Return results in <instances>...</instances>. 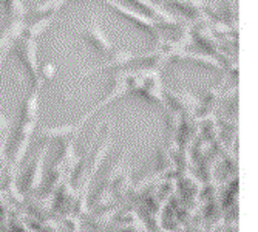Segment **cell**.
I'll list each match as a JSON object with an SVG mask.
<instances>
[{
	"mask_svg": "<svg viewBox=\"0 0 258 232\" xmlns=\"http://www.w3.org/2000/svg\"><path fill=\"white\" fill-rule=\"evenodd\" d=\"M5 53H2V51H0V67H2V64H4V61H5Z\"/></svg>",
	"mask_w": 258,
	"mask_h": 232,
	"instance_id": "5b68a950",
	"label": "cell"
},
{
	"mask_svg": "<svg viewBox=\"0 0 258 232\" xmlns=\"http://www.w3.org/2000/svg\"><path fill=\"white\" fill-rule=\"evenodd\" d=\"M22 59L28 67L30 73L34 78L36 85H40V67H39V59H37V39L25 37L22 39V46H20Z\"/></svg>",
	"mask_w": 258,
	"mask_h": 232,
	"instance_id": "7a4b0ae2",
	"label": "cell"
},
{
	"mask_svg": "<svg viewBox=\"0 0 258 232\" xmlns=\"http://www.w3.org/2000/svg\"><path fill=\"white\" fill-rule=\"evenodd\" d=\"M67 0H45V2H40L36 5L34 8V14L37 16H46V14H54L57 13Z\"/></svg>",
	"mask_w": 258,
	"mask_h": 232,
	"instance_id": "3957f363",
	"label": "cell"
},
{
	"mask_svg": "<svg viewBox=\"0 0 258 232\" xmlns=\"http://www.w3.org/2000/svg\"><path fill=\"white\" fill-rule=\"evenodd\" d=\"M79 33L87 39L90 40L93 45L96 46V48L102 53H110L113 50V42L111 39L108 37V34L104 31L101 22L95 17L91 19L90 22H87L85 25H82L79 28Z\"/></svg>",
	"mask_w": 258,
	"mask_h": 232,
	"instance_id": "6da1fadb",
	"label": "cell"
},
{
	"mask_svg": "<svg viewBox=\"0 0 258 232\" xmlns=\"http://www.w3.org/2000/svg\"><path fill=\"white\" fill-rule=\"evenodd\" d=\"M54 22V19L50 16V19H45V17H42L40 20H37V22H34L33 25H30V27H27V33H28V37H31V39H39L46 30H48L50 27H51V23Z\"/></svg>",
	"mask_w": 258,
	"mask_h": 232,
	"instance_id": "277c9868",
	"label": "cell"
}]
</instances>
